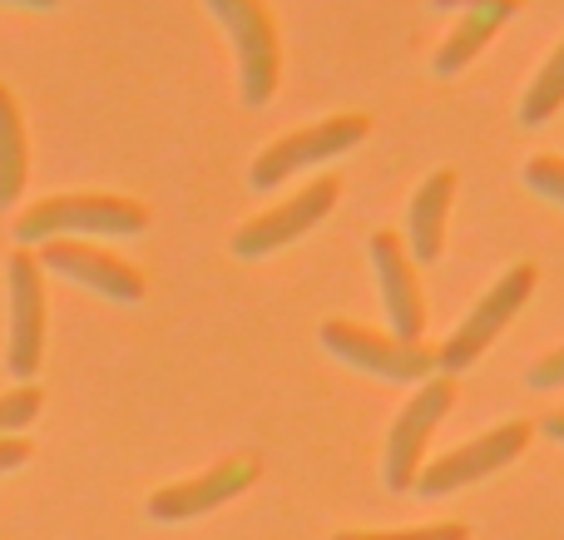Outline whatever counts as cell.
<instances>
[{
  "label": "cell",
  "mask_w": 564,
  "mask_h": 540,
  "mask_svg": "<svg viewBox=\"0 0 564 540\" xmlns=\"http://www.w3.org/2000/svg\"><path fill=\"white\" fill-rule=\"evenodd\" d=\"M149 228V208L134 194H105V188H79V194H45L30 208H20L10 234L20 248H40L50 238H139Z\"/></svg>",
  "instance_id": "obj_1"
},
{
  "label": "cell",
  "mask_w": 564,
  "mask_h": 540,
  "mask_svg": "<svg viewBox=\"0 0 564 540\" xmlns=\"http://www.w3.org/2000/svg\"><path fill=\"white\" fill-rule=\"evenodd\" d=\"M208 15L228 30L238 60V99L248 109L273 105L282 85V30L268 0H204Z\"/></svg>",
  "instance_id": "obj_2"
},
{
  "label": "cell",
  "mask_w": 564,
  "mask_h": 540,
  "mask_svg": "<svg viewBox=\"0 0 564 540\" xmlns=\"http://www.w3.org/2000/svg\"><path fill=\"white\" fill-rule=\"evenodd\" d=\"M367 134H371V115H361V109H347V115H327V119H312V125H302V129H288V134H278L273 144L258 149L253 169H248V188L273 194L278 184H288V179L302 174V169H322V164H332V159L351 154Z\"/></svg>",
  "instance_id": "obj_3"
},
{
  "label": "cell",
  "mask_w": 564,
  "mask_h": 540,
  "mask_svg": "<svg viewBox=\"0 0 564 540\" xmlns=\"http://www.w3.org/2000/svg\"><path fill=\"white\" fill-rule=\"evenodd\" d=\"M535 283H540V268L530 263V258L525 263H510L506 273L476 298V307L460 317V327H451V337L436 347L441 372L456 377V372H466V367H476L480 357L490 353V343L520 317V307L535 298Z\"/></svg>",
  "instance_id": "obj_4"
},
{
  "label": "cell",
  "mask_w": 564,
  "mask_h": 540,
  "mask_svg": "<svg viewBox=\"0 0 564 540\" xmlns=\"http://www.w3.org/2000/svg\"><path fill=\"white\" fill-rule=\"evenodd\" d=\"M317 343L327 347L337 363L357 367L381 382H431L436 377V347L426 343H401L397 333L367 327L357 317H327L317 327Z\"/></svg>",
  "instance_id": "obj_5"
},
{
  "label": "cell",
  "mask_w": 564,
  "mask_h": 540,
  "mask_svg": "<svg viewBox=\"0 0 564 540\" xmlns=\"http://www.w3.org/2000/svg\"><path fill=\"white\" fill-rule=\"evenodd\" d=\"M456 397H460L456 377L436 372L431 382L416 387V397H411L406 407H401V417L387 432V452H381V482H387V492H397V496L416 492V476H421V466H426V442L451 417Z\"/></svg>",
  "instance_id": "obj_6"
},
{
  "label": "cell",
  "mask_w": 564,
  "mask_h": 540,
  "mask_svg": "<svg viewBox=\"0 0 564 540\" xmlns=\"http://www.w3.org/2000/svg\"><path fill=\"white\" fill-rule=\"evenodd\" d=\"M337 198H341V174H317L312 184H302L292 198H282V204L253 214L248 224H238V234H234V244L228 248H234V258H243V263L273 258V253H282V248L297 244V238H307L312 228L337 208Z\"/></svg>",
  "instance_id": "obj_7"
},
{
  "label": "cell",
  "mask_w": 564,
  "mask_h": 540,
  "mask_svg": "<svg viewBox=\"0 0 564 540\" xmlns=\"http://www.w3.org/2000/svg\"><path fill=\"white\" fill-rule=\"evenodd\" d=\"M6 367L10 377L30 382L45 363V323H50V303H45V268H40L35 248H15L6 263Z\"/></svg>",
  "instance_id": "obj_8"
},
{
  "label": "cell",
  "mask_w": 564,
  "mask_h": 540,
  "mask_svg": "<svg viewBox=\"0 0 564 540\" xmlns=\"http://www.w3.org/2000/svg\"><path fill=\"white\" fill-rule=\"evenodd\" d=\"M530 436H535V426L530 422H500V426H490V432L470 436V442L451 446L446 456H436V462L421 466L416 496L441 501V496H451V492L480 486L486 476H496V472H506L510 462H520L525 446H530Z\"/></svg>",
  "instance_id": "obj_9"
},
{
  "label": "cell",
  "mask_w": 564,
  "mask_h": 540,
  "mask_svg": "<svg viewBox=\"0 0 564 540\" xmlns=\"http://www.w3.org/2000/svg\"><path fill=\"white\" fill-rule=\"evenodd\" d=\"M40 268L75 288H89V293L109 298V303H144L149 278L139 263H129L124 253L105 244H89V238H50V244L35 248Z\"/></svg>",
  "instance_id": "obj_10"
},
{
  "label": "cell",
  "mask_w": 564,
  "mask_h": 540,
  "mask_svg": "<svg viewBox=\"0 0 564 540\" xmlns=\"http://www.w3.org/2000/svg\"><path fill=\"white\" fill-rule=\"evenodd\" d=\"M258 476H263V462H258V456H224L218 466L188 476V482L159 486V492L144 501V511L154 516V521H164V526L198 521V516H208V511H218V506L238 501V496H243Z\"/></svg>",
  "instance_id": "obj_11"
},
{
  "label": "cell",
  "mask_w": 564,
  "mask_h": 540,
  "mask_svg": "<svg viewBox=\"0 0 564 540\" xmlns=\"http://www.w3.org/2000/svg\"><path fill=\"white\" fill-rule=\"evenodd\" d=\"M367 258L381 288V307L391 317V333L401 343H421V333H426V293H421V273L411 248L401 244L397 228H377L367 238Z\"/></svg>",
  "instance_id": "obj_12"
},
{
  "label": "cell",
  "mask_w": 564,
  "mask_h": 540,
  "mask_svg": "<svg viewBox=\"0 0 564 540\" xmlns=\"http://www.w3.org/2000/svg\"><path fill=\"white\" fill-rule=\"evenodd\" d=\"M460 174L456 169H431L421 179V188L406 204V228H401V244L411 248L416 263H436L446 253V234H451V204H456Z\"/></svg>",
  "instance_id": "obj_13"
},
{
  "label": "cell",
  "mask_w": 564,
  "mask_h": 540,
  "mask_svg": "<svg viewBox=\"0 0 564 540\" xmlns=\"http://www.w3.org/2000/svg\"><path fill=\"white\" fill-rule=\"evenodd\" d=\"M520 6L525 0H496V6H470L460 10L456 20H451V35L441 40L436 60H431V69H436L441 79L460 75V69H470L480 60V50H490V40L506 30V20L520 15Z\"/></svg>",
  "instance_id": "obj_14"
},
{
  "label": "cell",
  "mask_w": 564,
  "mask_h": 540,
  "mask_svg": "<svg viewBox=\"0 0 564 540\" xmlns=\"http://www.w3.org/2000/svg\"><path fill=\"white\" fill-rule=\"evenodd\" d=\"M30 188V129L15 89L0 79V208H15Z\"/></svg>",
  "instance_id": "obj_15"
},
{
  "label": "cell",
  "mask_w": 564,
  "mask_h": 540,
  "mask_svg": "<svg viewBox=\"0 0 564 540\" xmlns=\"http://www.w3.org/2000/svg\"><path fill=\"white\" fill-rule=\"evenodd\" d=\"M564 109V40L555 50H550V60L530 75V85H525V95H520V109H516V119L525 129H540V125H550Z\"/></svg>",
  "instance_id": "obj_16"
},
{
  "label": "cell",
  "mask_w": 564,
  "mask_h": 540,
  "mask_svg": "<svg viewBox=\"0 0 564 540\" xmlns=\"http://www.w3.org/2000/svg\"><path fill=\"white\" fill-rule=\"evenodd\" d=\"M525 188L564 208V154H530L525 159Z\"/></svg>",
  "instance_id": "obj_17"
},
{
  "label": "cell",
  "mask_w": 564,
  "mask_h": 540,
  "mask_svg": "<svg viewBox=\"0 0 564 540\" xmlns=\"http://www.w3.org/2000/svg\"><path fill=\"white\" fill-rule=\"evenodd\" d=\"M40 402H45V392H40L35 382L15 387V392H0V436H15L20 426H30L40 417Z\"/></svg>",
  "instance_id": "obj_18"
},
{
  "label": "cell",
  "mask_w": 564,
  "mask_h": 540,
  "mask_svg": "<svg viewBox=\"0 0 564 540\" xmlns=\"http://www.w3.org/2000/svg\"><path fill=\"white\" fill-rule=\"evenodd\" d=\"M332 540H470L460 521H436V526H411V531H341Z\"/></svg>",
  "instance_id": "obj_19"
},
{
  "label": "cell",
  "mask_w": 564,
  "mask_h": 540,
  "mask_svg": "<svg viewBox=\"0 0 564 540\" xmlns=\"http://www.w3.org/2000/svg\"><path fill=\"white\" fill-rule=\"evenodd\" d=\"M525 387H530V392H555V387H564V347L545 353L535 367H530V372H525Z\"/></svg>",
  "instance_id": "obj_20"
},
{
  "label": "cell",
  "mask_w": 564,
  "mask_h": 540,
  "mask_svg": "<svg viewBox=\"0 0 564 540\" xmlns=\"http://www.w3.org/2000/svg\"><path fill=\"white\" fill-rule=\"evenodd\" d=\"M30 462V442L25 436H0V472H15Z\"/></svg>",
  "instance_id": "obj_21"
},
{
  "label": "cell",
  "mask_w": 564,
  "mask_h": 540,
  "mask_svg": "<svg viewBox=\"0 0 564 540\" xmlns=\"http://www.w3.org/2000/svg\"><path fill=\"white\" fill-rule=\"evenodd\" d=\"M540 432H545L550 442H560V446H564V412H550L545 422H540Z\"/></svg>",
  "instance_id": "obj_22"
},
{
  "label": "cell",
  "mask_w": 564,
  "mask_h": 540,
  "mask_svg": "<svg viewBox=\"0 0 564 540\" xmlns=\"http://www.w3.org/2000/svg\"><path fill=\"white\" fill-rule=\"evenodd\" d=\"M470 6H496V0H431V10H446V15L451 10L460 15V10H470Z\"/></svg>",
  "instance_id": "obj_23"
},
{
  "label": "cell",
  "mask_w": 564,
  "mask_h": 540,
  "mask_svg": "<svg viewBox=\"0 0 564 540\" xmlns=\"http://www.w3.org/2000/svg\"><path fill=\"white\" fill-rule=\"evenodd\" d=\"M0 6H20V10H55L59 0H0Z\"/></svg>",
  "instance_id": "obj_24"
}]
</instances>
